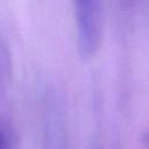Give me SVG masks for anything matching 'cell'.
I'll list each match as a JSON object with an SVG mask.
<instances>
[{
	"instance_id": "6da1fadb",
	"label": "cell",
	"mask_w": 149,
	"mask_h": 149,
	"mask_svg": "<svg viewBox=\"0 0 149 149\" xmlns=\"http://www.w3.org/2000/svg\"><path fill=\"white\" fill-rule=\"evenodd\" d=\"M78 29V44L83 55L94 52L100 38L99 0H73Z\"/></svg>"
},
{
	"instance_id": "7a4b0ae2",
	"label": "cell",
	"mask_w": 149,
	"mask_h": 149,
	"mask_svg": "<svg viewBox=\"0 0 149 149\" xmlns=\"http://www.w3.org/2000/svg\"><path fill=\"white\" fill-rule=\"evenodd\" d=\"M6 144H7L6 136H5L3 132L0 130V149H6Z\"/></svg>"
},
{
	"instance_id": "3957f363",
	"label": "cell",
	"mask_w": 149,
	"mask_h": 149,
	"mask_svg": "<svg viewBox=\"0 0 149 149\" xmlns=\"http://www.w3.org/2000/svg\"><path fill=\"white\" fill-rule=\"evenodd\" d=\"M146 142H147V146L149 147V134L146 136Z\"/></svg>"
}]
</instances>
